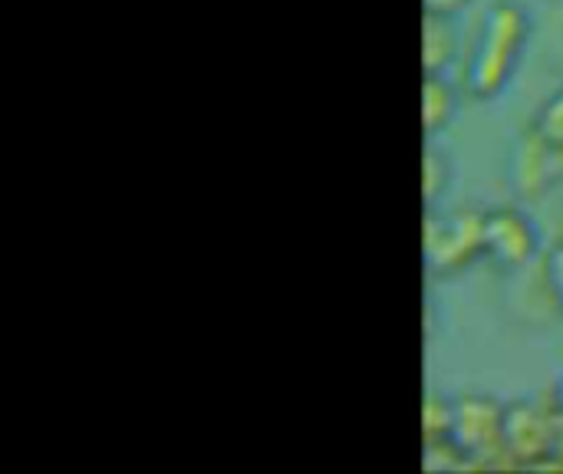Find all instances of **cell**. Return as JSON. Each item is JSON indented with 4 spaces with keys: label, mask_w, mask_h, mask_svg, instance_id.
Segmentation results:
<instances>
[{
    "label": "cell",
    "mask_w": 563,
    "mask_h": 474,
    "mask_svg": "<svg viewBox=\"0 0 563 474\" xmlns=\"http://www.w3.org/2000/svg\"><path fill=\"white\" fill-rule=\"evenodd\" d=\"M531 36V16L515 0H495L478 26V40L465 63V89L478 102L501 96L521 63Z\"/></svg>",
    "instance_id": "6da1fadb"
},
{
    "label": "cell",
    "mask_w": 563,
    "mask_h": 474,
    "mask_svg": "<svg viewBox=\"0 0 563 474\" xmlns=\"http://www.w3.org/2000/svg\"><path fill=\"white\" fill-rule=\"evenodd\" d=\"M452 442L468 455L472 469H501V436H505V403L488 393H465L452 399Z\"/></svg>",
    "instance_id": "7a4b0ae2"
},
{
    "label": "cell",
    "mask_w": 563,
    "mask_h": 474,
    "mask_svg": "<svg viewBox=\"0 0 563 474\" xmlns=\"http://www.w3.org/2000/svg\"><path fill=\"white\" fill-rule=\"evenodd\" d=\"M485 257V211H455L426 221V264L435 277H455Z\"/></svg>",
    "instance_id": "3957f363"
},
{
    "label": "cell",
    "mask_w": 563,
    "mask_h": 474,
    "mask_svg": "<svg viewBox=\"0 0 563 474\" xmlns=\"http://www.w3.org/2000/svg\"><path fill=\"white\" fill-rule=\"evenodd\" d=\"M501 452L511 469L554 465V419L548 399H518L505 409Z\"/></svg>",
    "instance_id": "277c9868"
},
{
    "label": "cell",
    "mask_w": 563,
    "mask_h": 474,
    "mask_svg": "<svg viewBox=\"0 0 563 474\" xmlns=\"http://www.w3.org/2000/svg\"><path fill=\"white\" fill-rule=\"evenodd\" d=\"M541 251V231L531 214L518 208L485 211V257H492L505 271H518L531 264Z\"/></svg>",
    "instance_id": "5b68a950"
},
{
    "label": "cell",
    "mask_w": 563,
    "mask_h": 474,
    "mask_svg": "<svg viewBox=\"0 0 563 474\" xmlns=\"http://www.w3.org/2000/svg\"><path fill=\"white\" fill-rule=\"evenodd\" d=\"M563 175V152L544 142L534 129L521 135L511 155V185L521 198L534 201L554 188V181Z\"/></svg>",
    "instance_id": "8992f818"
},
{
    "label": "cell",
    "mask_w": 563,
    "mask_h": 474,
    "mask_svg": "<svg viewBox=\"0 0 563 474\" xmlns=\"http://www.w3.org/2000/svg\"><path fill=\"white\" fill-rule=\"evenodd\" d=\"M455 16H439V13H426L422 23V66L426 73H445L459 53V36L452 26Z\"/></svg>",
    "instance_id": "52a82bcc"
},
{
    "label": "cell",
    "mask_w": 563,
    "mask_h": 474,
    "mask_svg": "<svg viewBox=\"0 0 563 474\" xmlns=\"http://www.w3.org/2000/svg\"><path fill=\"white\" fill-rule=\"evenodd\" d=\"M455 89L445 79V73H426V86H422V125L429 135H439L449 129V122L455 119Z\"/></svg>",
    "instance_id": "ba28073f"
},
{
    "label": "cell",
    "mask_w": 563,
    "mask_h": 474,
    "mask_svg": "<svg viewBox=\"0 0 563 474\" xmlns=\"http://www.w3.org/2000/svg\"><path fill=\"white\" fill-rule=\"evenodd\" d=\"M452 399L432 393L429 403H426V412H422V429H426V442H442V439H452Z\"/></svg>",
    "instance_id": "9c48e42d"
},
{
    "label": "cell",
    "mask_w": 563,
    "mask_h": 474,
    "mask_svg": "<svg viewBox=\"0 0 563 474\" xmlns=\"http://www.w3.org/2000/svg\"><path fill=\"white\" fill-rule=\"evenodd\" d=\"M531 129H534L544 142H551L554 148H561L563 152V86L554 96L544 99V106H541V112H538V119H534Z\"/></svg>",
    "instance_id": "30bf717a"
},
{
    "label": "cell",
    "mask_w": 563,
    "mask_h": 474,
    "mask_svg": "<svg viewBox=\"0 0 563 474\" xmlns=\"http://www.w3.org/2000/svg\"><path fill=\"white\" fill-rule=\"evenodd\" d=\"M544 280H548L554 304L563 310V238H558L544 254Z\"/></svg>",
    "instance_id": "8fae6325"
},
{
    "label": "cell",
    "mask_w": 563,
    "mask_h": 474,
    "mask_svg": "<svg viewBox=\"0 0 563 474\" xmlns=\"http://www.w3.org/2000/svg\"><path fill=\"white\" fill-rule=\"evenodd\" d=\"M551 419H554V465H563V376L554 386V396L548 399Z\"/></svg>",
    "instance_id": "7c38bea8"
},
{
    "label": "cell",
    "mask_w": 563,
    "mask_h": 474,
    "mask_svg": "<svg viewBox=\"0 0 563 474\" xmlns=\"http://www.w3.org/2000/svg\"><path fill=\"white\" fill-rule=\"evenodd\" d=\"M442 158H439V152H432L429 148V155H426V201H429V208L435 205V198H439V191H442V185L449 181V175L442 178Z\"/></svg>",
    "instance_id": "4fadbf2b"
},
{
    "label": "cell",
    "mask_w": 563,
    "mask_h": 474,
    "mask_svg": "<svg viewBox=\"0 0 563 474\" xmlns=\"http://www.w3.org/2000/svg\"><path fill=\"white\" fill-rule=\"evenodd\" d=\"M475 0H426V13H439V16H459L472 7Z\"/></svg>",
    "instance_id": "5bb4252c"
}]
</instances>
